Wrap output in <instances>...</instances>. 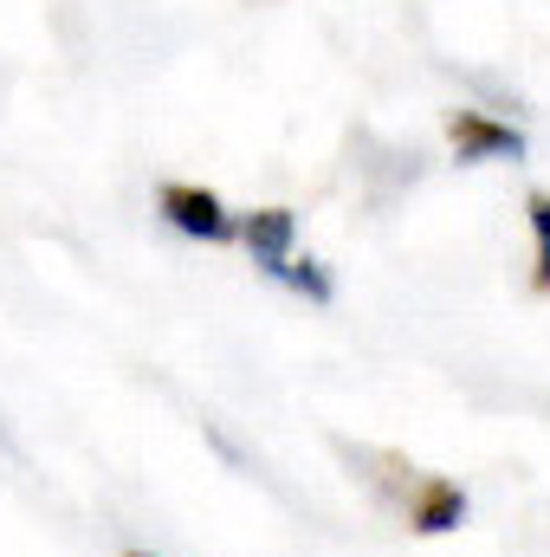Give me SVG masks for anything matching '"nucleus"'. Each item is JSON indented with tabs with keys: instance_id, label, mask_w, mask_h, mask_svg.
<instances>
[{
	"instance_id": "obj_1",
	"label": "nucleus",
	"mask_w": 550,
	"mask_h": 557,
	"mask_svg": "<svg viewBox=\"0 0 550 557\" xmlns=\"http://www.w3.org/2000/svg\"><path fill=\"white\" fill-rule=\"evenodd\" d=\"M155 201H162V221H168L175 234H188V240H234V214H227V201H221L214 188L168 182Z\"/></svg>"
},
{
	"instance_id": "obj_2",
	"label": "nucleus",
	"mask_w": 550,
	"mask_h": 557,
	"mask_svg": "<svg viewBox=\"0 0 550 557\" xmlns=\"http://www.w3.org/2000/svg\"><path fill=\"white\" fill-rule=\"evenodd\" d=\"M447 143L460 162H518L525 156V131L492 117V111H453L447 117Z\"/></svg>"
},
{
	"instance_id": "obj_3",
	"label": "nucleus",
	"mask_w": 550,
	"mask_h": 557,
	"mask_svg": "<svg viewBox=\"0 0 550 557\" xmlns=\"http://www.w3.org/2000/svg\"><path fill=\"white\" fill-rule=\"evenodd\" d=\"M402 512H409V532L440 539V532H460L466 525V493L447 473H414V486L402 493Z\"/></svg>"
},
{
	"instance_id": "obj_4",
	"label": "nucleus",
	"mask_w": 550,
	"mask_h": 557,
	"mask_svg": "<svg viewBox=\"0 0 550 557\" xmlns=\"http://www.w3.org/2000/svg\"><path fill=\"white\" fill-rule=\"evenodd\" d=\"M234 234L247 240L253 267L278 278V273H285V260H291V240H298V214H291V208H260V214L234 221Z\"/></svg>"
},
{
	"instance_id": "obj_5",
	"label": "nucleus",
	"mask_w": 550,
	"mask_h": 557,
	"mask_svg": "<svg viewBox=\"0 0 550 557\" xmlns=\"http://www.w3.org/2000/svg\"><path fill=\"white\" fill-rule=\"evenodd\" d=\"M525 221H532V247H538L532 285L550 298V188H532V195H525Z\"/></svg>"
},
{
	"instance_id": "obj_6",
	"label": "nucleus",
	"mask_w": 550,
	"mask_h": 557,
	"mask_svg": "<svg viewBox=\"0 0 550 557\" xmlns=\"http://www.w3.org/2000/svg\"><path fill=\"white\" fill-rule=\"evenodd\" d=\"M285 285H291V292H298V298H311V305H330V292H337V285H330V273H324V267H317V260H311V253H304V260H298V253H291V260H285Z\"/></svg>"
},
{
	"instance_id": "obj_7",
	"label": "nucleus",
	"mask_w": 550,
	"mask_h": 557,
	"mask_svg": "<svg viewBox=\"0 0 550 557\" xmlns=\"http://www.w3.org/2000/svg\"><path fill=\"white\" fill-rule=\"evenodd\" d=\"M124 557H155V552H124Z\"/></svg>"
}]
</instances>
